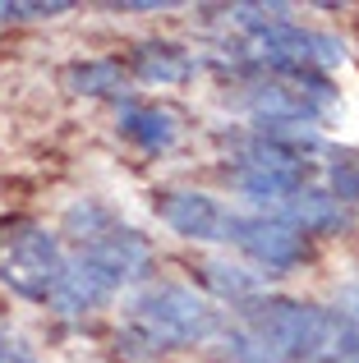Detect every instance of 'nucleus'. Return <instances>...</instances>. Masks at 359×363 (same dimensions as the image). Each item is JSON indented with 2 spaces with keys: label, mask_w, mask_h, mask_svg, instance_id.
Segmentation results:
<instances>
[{
  "label": "nucleus",
  "mask_w": 359,
  "mask_h": 363,
  "mask_svg": "<svg viewBox=\"0 0 359 363\" xmlns=\"http://www.w3.org/2000/svg\"><path fill=\"white\" fill-rule=\"evenodd\" d=\"M244 322V340L253 359H290V363H346L359 354V318L323 303L299 299H253L235 303Z\"/></svg>",
  "instance_id": "obj_1"
},
{
  "label": "nucleus",
  "mask_w": 359,
  "mask_h": 363,
  "mask_svg": "<svg viewBox=\"0 0 359 363\" xmlns=\"http://www.w3.org/2000/svg\"><path fill=\"white\" fill-rule=\"evenodd\" d=\"M129 331L143 336L148 345L162 350H184L203 345L221 331V313L203 299V294L184 290V285H148L129 303Z\"/></svg>",
  "instance_id": "obj_2"
},
{
  "label": "nucleus",
  "mask_w": 359,
  "mask_h": 363,
  "mask_svg": "<svg viewBox=\"0 0 359 363\" xmlns=\"http://www.w3.org/2000/svg\"><path fill=\"white\" fill-rule=\"evenodd\" d=\"M65 230H70L74 244H79V262L92 267L111 290L138 281V276L153 267V248H148V240L134 235L129 225H120L106 207H92V203L70 207Z\"/></svg>",
  "instance_id": "obj_3"
},
{
  "label": "nucleus",
  "mask_w": 359,
  "mask_h": 363,
  "mask_svg": "<svg viewBox=\"0 0 359 363\" xmlns=\"http://www.w3.org/2000/svg\"><path fill=\"white\" fill-rule=\"evenodd\" d=\"M65 267L70 257L42 221H28V216L0 221V285L33 303H51Z\"/></svg>",
  "instance_id": "obj_4"
},
{
  "label": "nucleus",
  "mask_w": 359,
  "mask_h": 363,
  "mask_svg": "<svg viewBox=\"0 0 359 363\" xmlns=\"http://www.w3.org/2000/svg\"><path fill=\"white\" fill-rule=\"evenodd\" d=\"M336 92L323 74H267L244 88V106L258 124H314L332 111Z\"/></svg>",
  "instance_id": "obj_5"
},
{
  "label": "nucleus",
  "mask_w": 359,
  "mask_h": 363,
  "mask_svg": "<svg viewBox=\"0 0 359 363\" xmlns=\"http://www.w3.org/2000/svg\"><path fill=\"white\" fill-rule=\"evenodd\" d=\"M253 60L267 65V74H327L332 65L346 60V42L332 33L281 23L253 37Z\"/></svg>",
  "instance_id": "obj_6"
},
{
  "label": "nucleus",
  "mask_w": 359,
  "mask_h": 363,
  "mask_svg": "<svg viewBox=\"0 0 359 363\" xmlns=\"http://www.w3.org/2000/svg\"><path fill=\"white\" fill-rule=\"evenodd\" d=\"M226 240L240 244L263 272H290V267H299L304 253H309L304 235L290 230L286 221H277V216H267V212H263V216H235L231 212V230H226Z\"/></svg>",
  "instance_id": "obj_7"
},
{
  "label": "nucleus",
  "mask_w": 359,
  "mask_h": 363,
  "mask_svg": "<svg viewBox=\"0 0 359 363\" xmlns=\"http://www.w3.org/2000/svg\"><path fill=\"white\" fill-rule=\"evenodd\" d=\"M157 212H162V221L171 225L175 235H184V240H226V230H231V212H226L216 198L194 194V189L162 194Z\"/></svg>",
  "instance_id": "obj_8"
},
{
  "label": "nucleus",
  "mask_w": 359,
  "mask_h": 363,
  "mask_svg": "<svg viewBox=\"0 0 359 363\" xmlns=\"http://www.w3.org/2000/svg\"><path fill=\"white\" fill-rule=\"evenodd\" d=\"M267 216H277V221H286L290 230L299 235H332V230H346L350 225V212H346V203H336L327 189H299V194H290L281 207H272Z\"/></svg>",
  "instance_id": "obj_9"
},
{
  "label": "nucleus",
  "mask_w": 359,
  "mask_h": 363,
  "mask_svg": "<svg viewBox=\"0 0 359 363\" xmlns=\"http://www.w3.org/2000/svg\"><path fill=\"white\" fill-rule=\"evenodd\" d=\"M304 175H309V170H281V166H253V161H235L231 184L240 189L244 198L263 203V207H281L290 194H299V189H304Z\"/></svg>",
  "instance_id": "obj_10"
},
{
  "label": "nucleus",
  "mask_w": 359,
  "mask_h": 363,
  "mask_svg": "<svg viewBox=\"0 0 359 363\" xmlns=\"http://www.w3.org/2000/svg\"><path fill=\"white\" fill-rule=\"evenodd\" d=\"M120 133L138 143L143 152H166L180 138V116L166 106H143V101H125L120 106Z\"/></svg>",
  "instance_id": "obj_11"
},
{
  "label": "nucleus",
  "mask_w": 359,
  "mask_h": 363,
  "mask_svg": "<svg viewBox=\"0 0 359 363\" xmlns=\"http://www.w3.org/2000/svg\"><path fill=\"white\" fill-rule=\"evenodd\" d=\"M111 294L116 290H111L92 267H83L79 257H74V262L65 267V276H60V285H55V294H51L46 308H55L60 318H83V313H92L97 303H106Z\"/></svg>",
  "instance_id": "obj_12"
},
{
  "label": "nucleus",
  "mask_w": 359,
  "mask_h": 363,
  "mask_svg": "<svg viewBox=\"0 0 359 363\" xmlns=\"http://www.w3.org/2000/svg\"><path fill=\"white\" fill-rule=\"evenodd\" d=\"M60 79L74 97H120L125 92V69L116 60H74L65 65Z\"/></svg>",
  "instance_id": "obj_13"
},
{
  "label": "nucleus",
  "mask_w": 359,
  "mask_h": 363,
  "mask_svg": "<svg viewBox=\"0 0 359 363\" xmlns=\"http://www.w3.org/2000/svg\"><path fill=\"white\" fill-rule=\"evenodd\" d=\"M134 74L143 83H180L189 74V60L171 42H143L134 46Z\"/></svg>",
  "instance_id": "obj_14"
},
{
  "label": "nucleus",
  "mask_w": 359,
  "mask_h": 363,
  "mask_svg": "<svg viewBox=\"0 0 359 363\" xmlns=\"http://www.w3.org/2000/svg\"><path fill=\"white\" fill-rule=\"evenodd\" d=\"M203 281L212 285L216 294H226L231 303H244V299H253V294L263 290V276L240 272V267H226V262H207L203 267Z\"/></svg>",
  "instance_id": "obj_15"
},
{
  "label": "nucleus",
  "mask_w": 359,
  "mask_h": 363,
  "mask_svg": "<svg viewBox=\"0 0 359 363\" xmlns=\"http://www.w3.org/2000/svg\"><path fill=\"white\" fill-rule=\"evenodd\" d=\"M327 194L336 203H359V147H341L327 161Z\"/></svg>",
  "instance_id": "obj_16"
},
{
  "label": "nucleus",
  "mask_w": 359,
  "mask_h": 363,
  "mask_svg": "<svg viewBox=\"0 0 359 363\" xmlns=\"http://www.w3.org/2000/svg\"><path fill=\"white\" fill-rule=\"evenodd\" d=\"M231 23H240L244 33H267V28L290 23V5H231Z\"/></svg>",
  "instance_id": "obj_17"
},
{
  "label": "nucleus",
  "mask_w": 359,
  "mask_h": 363,
  "mask_svg": "<svg viewBox=\"0 0 359 363\" xmlns=\"http://www.w3.org/2000/svg\"><path fill=\"white\" fill-rule=\"evenodd\" d=\"M55 14H70V5L65 0H28V5H0V18H55Z\"/></svg>",
  "instance_id": "obj_18"
},
{
  "label": "nucleus",
  "mask_w": 359,
  "mask_h": 363,
  "mask_svg": "<svg viewBox=\"0 0 359 363\" xmlns=\"http://www.w3.org/2000/svg\"><path fill=\"white\" fill-rule=\"evenodd\" d=\"M0 363H33V354H28V350L18 345V336L5 331V327H0Z\"/></svg>",
  "instance_id": "obj_19"
},
{
  "label": "nucleus",
  "mask_w": 359,
  "mask_h": 363,
  "mask_svg": "<svg viewBox=\"0 0 359 363\" xmlns=\"http://www.w3.org/2000/svg\"><path fill=\"white\" fill-rule=\"evenodd\" d=\"M350 303H355V308H359V281L350 285Z\"/></svg>",
  "instance_id": "obj_20"
},
{
  "label": "nucleus",
  "mask_w": 359,
  "mask_h": 363,
  "mask_svg": "<svg viewBox=\"0 0 359 363\" xmlns=\"http://www.w3.org/2000/svg\"><path fill=\"white\" fill-rule=\"evenodd\" d=\"M346 363H359V354H355V359H346Z\"/></svg>",
  "instance_id": "obj_21"
}]
</instances>
